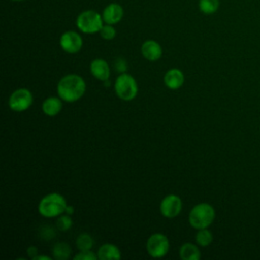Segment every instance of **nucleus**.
I'll use <instances>...</instances> for the list:
<instances>
[{
	"label": "nucleus",
	"mask_w": 260,
	"mask_h": 260,
	"mask_svg": "<svg viewBox=\"0 0 260 260\" xmlns=\"http://www.w3.org/2000/svg\"><path fill=\"white\" fill-rule=\"evenodd\" d=\"M85 88L86 84L81 76L77 74H67L58 82L57 93L61 100L72 103L82 98Z\"/></svg>",
	"instance_id": "f257e3e1"
},
{
	"label": "nucleus",
	"mask_w": 260,
	"mask_h": 260,
	"mask_svg": "<svg viewBox=\"0 0 260 260\" xmlns=\"http://www.w3.org/2000/svg\"><path fill=\"white\" fill-rule=\"evenodd\" d=\"M66 199L59 193H50L43 197L39 203V213L45 217H56L65 212Z\"/></svg>",
	"instance_id": "f03ea898"
},
{
	"label": "nucleus",
	"mask_w": 260,
	"mask_h": 260,
	"mask_svg": "<svg viewBox=\"0 0 260 260\" xmlns=\"http://www.w3.org/2000/svg\"><path fill=\"white\" fill-rule=\"evenodd\" d=\"M215 216L213 207L208 203H199L195 205L189 213V223L196 230L208 228Z\"/></svg>",
	"instance_id": "7ed1b4c3"
},
{
	"label": "nucleus",
	"mask_w": 260,
	"mask_h": 260,
	"mask_svg": "<svg viewBox=\"0 0 260 260\" xmlns=\"http://www.w3.org/2000/svg\"><path fill=\"white\" fill-rule=\"evenodd\" d=\"M105 24L102 14L92 9H87L80 12L76 17V26L83 34L100 32Z\"/></svg>",
	"instance_id": "20e7f679"
},
{
	"label": "nucleus",
	"mask_w": 260,
	"mask_h": 260,
	"mask_svg": "<svg viewBox=\"0 0 260 260\" xmlns=\"http://www.w3.org/2000/svg\"><path fill=\"white\" fill-rule=\"evenodd\" d=\"M114 88L118 98L123 101L133 100L138 92V85L134 77L127 73H121L114 84Z\"/></svg>",
	"instance_id": "39448f33"
},
{
	"label": "nucleus",
	"mask_w": 260,
	"mask_h": 260,
	"mask_svg": "<svg viewBox=\"0 0 260 260\" xmlns=\"http://www.w3.org/2000/svg\"><path fill=\"white\" fill-rule=\"evenodd\" d=\"M170 249V242L167 236L160 233L152 234L146 241V251L153 258L166 256Z\"/></svg>",
	"instance_id": "423d86ee"
},
{
	"label": "nucleus",
	"mask_w": 260,
	"mask_h": 260,
	"mask_svg": "<svg viewBox=\"0 0 260 260\" xmlns=\"http://www.w3.org/2000/svg\"><path fill=\"white\" fill-rule=\"evenodd\" d=\"M32 101V94L27 88H18L11 93L8 106L12 111L22 112L31 106Z\"/></svg>",
	"instance_id": "0eeeda50"
},
{
	"label": "nucleus",
	"mask_w": 260,
	"mask_h": 260,
	"mask_svg": "<svg viewBox=\"0 0 260 260\" xmlns=\"http://www.w3.org/2000/svg\"><path fill=\"white\" fill-rule=\"evenodd\" d=\"M83 41L81 36L74 30H67L60 37V46L63 51L69 54H75L82 48Z\"/></svg>",
	"instance_id": "6e6552de"
},
{
	"label": "nucleus",
	"mask_w": 260,
	"mask_h": 260,
	"mask_svg": "<svg viewBox=\"0 0 260 260\" xmlns=\"http://www.w3.org/2000/svg\"><path fill=\"white\" fill-rule=\"evenodd\" d=\"M182 210V200L179 196L170 194L167 195L160 202L159 211L168 218H174L180 214Z\"/></svg>",
	"instance_id": "1a4fd4ad"
},
{
	"label": "nucleus",
	"mask_w": 260,
	"mask_h": 260,
	"mask_svg": "<svg viewBox=\"0 0 260 260\" xmlns=\"http://www.w3.org/2000/svg\"><path fill=\"white\" fill-rule=\"evenodd\" d=\"M103 20L107 24H116L120 22L124 16V9L119 3H110L108 4L102 12Z\"/></svg>",
	"instance_id": "9d476101"
},
{
	"label": "nucleus",
	"mask_w": 260,
	"mask_h": 260,
	"mask_svg": "<svg viewBox=\"0 0 260 260\" xmlns=\"http://www.w3.org/2000/svg\"><path fill=\"white\" fill-rule=\"evenodd\" d=\"M141 54L148 61H156L162 55L160 45L154 40H147L141 46Z\"/></svg>",
	"instance_id": "9b49d317"
},
{
	"label": "nucleus",
	"mask_w": 260,
	"mask_h": 260,
	"mask_svg": "<svg viewBox=\"0 0 260 260\" xmlns=\"http://www.w3.org/2000/svg\"><path fill=\"white\" fill-rule=\"evenodd\" d=\"M89 69L91 74L101 81L109 80L110 78V67L109 64L104 59H94L90 65Z\"/></svg>",
	"instance_id": "f8f14e48"
},
{
	"label": "nucleus",
	"mask_w": 260,
	"mask_h": 260,
	"mask_svg": "<svg viewBox=\"0 0 260 260\" xmlns=\"http://www.w3.org/2000/svg\"><path fill=\"white\" fill-rule=\"evenodd\" d=\"M185 77L183 72L178 68H172L168 70L164 76V81L167 87L170 89H178L184 83Z\"/></svg>",
	"instance_id": "ddd939ff"
},
{
	"label": "nucleus",
	"mask_w": 260,
	"mask_h": 260,
	"mask_svg": "<svg viewBox=\"0 0 260 260\" xmlns=\"http://www.w3.org/2000/svg\"><path fill=\"white\" fill-rule=\"evenodd\" d=\"M42 110L45 115L49 117H54L58 115L62 110V102L57 96H49L44 101L42 105Z\"/></svg>",
	"instance_id": "4468645a"
},
{
	"label": "nucleus",
	"mask_w": 260,
	"mask_h": 260,
	"mask_svg": "<svg viewBox=\"0 0 260 260\" xmlns=\"http://www.w3.org/2000/svg\"><path fill=\"white\" fill-rule=\"evenodd\" d=\"M98 258L101 260H118L121 258V253L118 247L113 244H104L99 248Z\"/></svg>",
	"instance_id": "2eb2a0df"
},
{
	"label": "nucleus",
	"mask_w": 260,
	"mask_h": 260,
	"mask_svg": "<svg viewBox=\"0 0 260 260\" xmlns=\"http://www.w3.org/2000/svg\"><path fill=\"white\" fill-rule=\"evenodd\" d=\"M179 255L183 260H199L201 257L200 251L192 243H185L181 246Z\"/></svg>",
	"instance_id": "dca6fc26"
},
{
	"label": "nucleus",
	"mask_w": 260,
	"mask_h": 260,
	"mask_svg": "<svg viewBox=\"0 0 260 260\" xmlns=\"http://www.w3.org/2000/svg\"><path fill=\"white\" fill-rule=\"evenodd\" d=\"M71 254V249L67 243H57L53 247V257L57 260H66Z\"/></svg>",
	"instance_id": "f3484780"
},
{
	"label": "nucleus",
	"mask_w": 260,
	"mask_h": 260,
	"mask_svg": "<svg viewBox=\"0 0 260 260\" xmlns=\"http://www.w3.org/2000/svg\"><path fill=\"white\" fill-rule=\"evenodd\" d=\"M219 0H199V10L204 14H213L219 8Z\"/></svg>",
	"instance_id": "a211bd4d"
},
{
	"label": "nucleus",
	"mask_w": 260,
	"mask_h": 260,
	"mask_svg": "<svg viewBox=\"0 0 260 260\" xmlns=\"http://www.w3.org/2000/svg\"><path fill=\"white\" fill-rule=\"evenodd\" d=\"M76 246L78 248L79 251H87V250H90L93 246V240L92 238L86 234V233H83V234H80L77 239H76Z\"/></svg>",
	"instance_id": "6ab92c4d"
},
{
	"label": "nucleus",
	"mask_w": 260,
	"mask_h": 260,
	"mask_svg": "<svg viewBox=\"0 0 260 260\" xmlns=\"http://www.w3.org/2000/svg\"><path fill=\"white\" fill-rule=\"evenodd\" d=\"M195 239L199 246L207 247L211 244L213 238H212L211 232H209L207 229H201V230H198V232L195 236Z\"/></svg>",
	"instance_id": "aec40b11"
},
{
	"label": "nucleus",
	"mask_w": 260,
	"mask_h": 260,
	"mask_svg": "<svg viewBox=\"0 0 260 260\" xmlns=\"http://www.w3.org/2000/svg\"><path fill=\"white\" fill-rule=\"evenodd\" d=\"M100 35L104 40L110 41L116 37V29L112 24L105 23L100 30Z\"/></svg>",
	"instance_id": "412c9836"
},
{
	"label": "nucleus",
	"mask_w": 260,
	"mask_h": 260,
	"mask_svg": "<svg viewBox=\"0 0 260 260\" xmlns=\"http://www.w3.org/2000/svg\"><path fill=\"white\" fill-rule=\"evenodd\" d=\"M56 224L60 231H68L72 226V219L69 214H65L57 219Z\"/></svg>",
	"instance_id": "4be33fe9"
},
{
	"label": "nucleus",
	"mask_w": 260,
	"mask_h": 260,
	"mask_svg": "<svg viewBox=\"0 0 260 260\" xmlns=\"http://www.w3.org/2000/svg\"><path fill=\"white\" fill-rule=\"evenodd\" d=\"M98 258V254L95 255L90 250L87 251H80L77 255L74 256L75 260H95Z\"/></svg>",
	"instance_id": "5701e85b"
},
{
	"label": "nucleus",
	"mask_w": 260,
	"mask_h": 260,
	"mask_svg": "<svg viewBox=\"0 0 260 260\" xmlns=\"http://www.w3.org/2000/svg\"><path fill=\"white\" fill-rule=\"evenodd\" d=\"M115 68L118 72L120 73H125V71L127 70V63L123 58H118L115 61Z\"/></svg>",
	"instance_id": "b1692460"
},
{
	"label": "nucleus",
	"mask_w": 260,
	"mask_h": 260,
	"mask_svg": "<svg viewBox=\"0 0 260 260\" xmlns=\"http://www.w3.org/2000/svg\"><path fill=\"white\" fill-rule=\"evenodd\" d=\"M27 255H28L31 259H34V258L38 255V249H37V247L30 246V247L27 249Z\"/></svg>",
	"instance_id": "393cba45"
},
{
	"label": "nucleus",
	"mask_w": 260,
	"mask_h": 260,
	"mask_svg": "<svg viewBox=\"0 0 260 260\" xmlns=\"http://www.w3.org/2000/svg\"><path fill=\"white\" fill-rule=\"evenodd\" d=\"M65 213H66V214H69V215L73 214V213H74V208H73V206L67 205V206H66V209H65Z\"/></svg>",
	"instance_id": "a878e982"
},
{
	"label": "nucleus",
	"mask_w": 260,
	"mask_h": 260,
	"mask_svg": "<svg viewBox=\"0 0 260 260\" xmlns=\"http://www.w3.org/2000/svg\"><path fill=\"white\" fill-rule=\"evenodd\" d=\"M34 260H51V258L49 256H43V255H37Z\"/></svg>",
	"instance_id": "bb28decb"
},
{
	"label": "nucleus",
	"mask_w": 260,
	"mask_h": 260,
	"mask_svg": "<svg viewBox=\"0 0 260 260\" xmlns=\"http://www.w3.org/2000/svg\"><path fill=\"white\" fill-rule=\"evenodd\" d=\"M10 1H15V2H21V1H26V0H10Z\"/></svg>",
	"instance_id": "cd10ccee"
}]
</instances>
